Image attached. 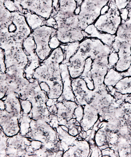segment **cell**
<instances>
[{
    "mask_svg": "<svg viewBox=\"0 0 131 157\" xmlns=\"http://www.w3.org/2000/svg\"><path fill=\"white\" fill-rule=\"evenodd\" d=\"M77 7L76 0H59V7L51 13L57 22V37L62 44L80 42L85 38L76 12Z\"/></svg>",
    "mask_w": 131,
    "mask_h": 157,
    "instance_id": "1",
    "label": "cell"
},
{
    "mask_svg": "<svg viewBox=\"0 0 131 157\" xmlns=\"http://www.w3.org/2000/svg\"><path fill=\"white\" fill-rule=\"evenodd\" d=\"M107 46L95 38H86L80 42L77 52L71 57L67 64L71 79L81 75L86 59L90 57L93 60L97 53Z\"/></svg>",
    "mask_w": 131,
    "mask_h": 157,
    "instance_id": "2",
    "label": "cell"
},
{
    "mask_svg": "<svg viewBox=\"0 0 131 157\" xmlns=\"http://www.w3.org/2000/svg\"><path fill=\"white\" fill-rule=\"evenodd\" d=\"M64 60L63 50L60 47L53 50L35 70L33 78L39 83L45 82L49 87L55 84L62 83L59 66Z\"/></svg>",
    "mask_w": 131,
    "mask_h": 157,
    "instance_id": "3",
    "label": "cell"
},
{
    "mask_svg": "<svg viewBox=\"0 0 131 157\" xmlns=\"http://www.w3.org/2000/svg\"><path fill=\"white\" fill-rule=\"evenodd\" d=\"M94 90L95 94L90 104L97 109L101 122L108 121L114 117L115 109L121 104L117 102L115 97L107 91L105 85Z\"/></svg>",
    "mask_w": 131,
    "mask_h": 157,
    "instance_id": "4",
    "label": "cell"
},
{
    "mask_svg": "<svg viewBox=\"0 0 131 157\" xmlns=\"http://www.w3.org/2000/svg\"><path fill=\"white\" fill-rule=\"evenodd\" d=\"M108 5L107 12L101 14L93 25L100 32L115 35L122 22L120 11L115 4V0H110Z\"/></svg>",
    "mask_w": 131,
    "mask_h": 157,
    "instance_id": "5",
    "label": "cell"
},
{
    "mask_svg": "<svg viewBox=\"0 0 131 157\" xmlns=\"http://www.w3.org/2000/svg\"><path fill=\"white\" fill-rule=\"evenodd\" d=\"M110 0H83L78 14L79 25L83 30L88 25L93 24L100 15L102 10Z\"/></svg>",
    "mask_w": 131,
    "mask_h": 157,
    "instance_id": "6",
    "label": "cell"
},
{
    "mask_svg": "<svg viewBox=\"0 0 131 157\" xmlns=\"http://www.w3.org/2000/svg\"><path fill=\"white\" fill-rule=\"evenodd\" d=\"M112 50L111 46H107L99 52L92 60L90 73L94 85V89H97L104 85V78L110 68L108 65V57Z\"/></svg>",
    "mask_w": 131,
    "mask_h": 157,
    "instance_id": "7",
    "label": "cell"
},
{
    "mask_svg": "<svg viewBox=\"0 0 131 157\" xmlns=\"http://www.w3.org/2000/svg\"><path fill=\"white\" fill-rule=\"evenodd\" d=\"M30 126V131L24 136L29 139L39 141L43 144L58 142L59 141L57 137L58 133L56 130L47 122L32 120Z\"/></svg>",
    "mask_w": 131,
    "mask_h": 157,
    "instance_id": "8",
    "label": "cell"
},
{
    "mask_svg": "<svg viewBox=\"0 0 131 157\" xmlns=\"http://www.w3.org/2000/svg\"><path fill=\"white\" fill-rule=\"evenodd\" d=\"M55 29L45 25L32 31L36 45V52L42 62L47 59L53 51L49 45L50 39Z\"/></svg>",
    "mask_w": 131,
    "mask_h": 157,
    "instance_id": "9",
    "label": "cell"
},
{
    "mask_svg": "<svg viewBox=\"0 0 131 157\" xmlns=\"http://www.w3.org/2000/svg\"><path fill=\"white\" fill-rule=\"evenodd\" d=\"M31 142L30 139L22 136L19 132L8 137L7 157H30L29 148Z\"/></svg>",
    "mask_w": 131,
    "mask_h": 157,
    "instance_id": "10",
    "label": "cell"
},
{
    "mask_svg": "<svg viewBox=\"0 0 131 157\" xmlns=\"http://www.w3.org/2000/svg\"><path fill=\"white\" fill-rule=\"evenodd\" d=\"M23 47L28 62L24 68V76L29 80L33 78V74L35 70L39 66L42 61L36 54L35 43L31 35L24 40Z\"/></svg>",
    "mask_w": 131,
    "mask_h": 157,
    "instance_id": "11",
    "label": "cell"
},
{
    "mask_svg": "<svg viewBox=\"0 0 131 157\" xmlns=\"http://www.w3.org/2000/svg\"><path fill=\"white\" fill-rule=\"evenodd\" d=\"M72 90L77 104L82 106L90 104L95 91L88 87L85 81L80 77L72 79Z\"/></svg>",
    "mask_w": 131,
    "mask_h": 157,
    "instance_id": "12",
    "label": "cell"
},
{
    "mask_svg": "<svg viewBox=\"0 0 131 157\" xmlns=\"http://www.w3.org/2000/svg\"><path fill=\"white\" fill-rule=\"evenodd\" d=\"M19 120L15 115L6 110L4 101L0 99V126L6 135L10 137L19 132Z\"/></svg>",
    "mask_w": 131,
    "mask_h": 157,
    "instance_id": "13",
    "label": "cell"
},
{
    "mask_svg": "<svg viewBox=\"0 0 131 157\" xmlns=\"http://www.w3.org/2000/svg\"><path fill=\"white\" fill-rule=\"evenodd\" d=\"M19 98L30 101L32 104L46 103L48 99L47 92L41 89L38 81L35 78L33 82H30Z\"/></svg>",
    "mask_w": 131,
    "mask_h": 157,
    "instance_id": "14",
    "label": "cell"
},
{
    "mask_svg": "<svg viewBox=\"0 0 131 157\" xmlns=\"http://www.w3.org/2000/svg\"><path fill=\"white\" fill-rule=\"evenodd\" d=\"M76 102L64 100L57 102L56 116L59 126L66 127L68 122L73 118L75 109L78 106Z\"/></svg>",
    "mask_w": 131,
    "mask_h": 157,
    "instance_id": "15",
    "label": "cell"
},
{
    "mask_svg": "<svg viewBox=\"0 0 131 157\" xmlns=\"http://www.w3.org/2000/svg\"><path fill=\"white\" fill-rule=\"evenodd\" d=\"M118 50V60L114 68L120 73L126 72L131 66V43L121 42Z\"/></svg>",
    "mask_w": 131,
    "mask_h": 157,
    "instance_id": "16",
    "label": "cell"
},
{
    "mask_svg": "<svg viewBox=\"0 0 131 157\" xmlns=\"http://www.w3.org/2000/svg\"><path fill=\"white\" fill-rule=\"evenodd\" d=\"M61 78L63 85V92L61 96L58 99L57 102L62 101L64 100L76 102V99L72 90V79H71L68 64L62 63L60 65Z\"/></svg>",
    "mask_w": 131,
    "mask_h": 157,
    "instance_id": "17",
    "label": "cell"
},
{
    "mask_svg": "<svg viewBox=\"0 0 131 157\" xmlns=\"http://www.w3.org/2000/svg\"><path fill=\"white\" fill-rule=\"evenodd\" d=\"M91 152L88 141L77 139L74 142L73 145L64 153L62 157H87L90 156Z\"/></svg>",
    "mask_w": 131,
    "mask_h": 157,
    "instance_id": "18",
    "label": "cell"
},
{
    "mask_svg": "<svg viewBox=\"0 0 131 157\" xmlns=\"http://www.w3.org/2000/svg\"><path fill=\"white\" fill-rule=\"evenodd\" d=\"M83 116L81 121L80 125L84 132L92 128L98 121L99 115L98 111L90 104L83 106Z\"/></svg>",
    "mask_w": 131,
    "mask_h": 157,
    "instance_id": "19",
    "label": "cell"
},
{
    "mask_svg": "<svg viewBox=\"0 0 131 157\" xmlns=\"http://www.w3.org/2000/svg\"><path fill=\"white\" fill-rule=\"evenodd\" d=\"M3 98L5 99L3 101L6 110L8 113L15 115L19 120L23 113L19 95L15 93H10L6 95Z\"/></svg>",
    "mask_w": 131,
    "mask_h": 157,
    "instance_id": "20",
    "label": "cell"
},
{
    "mask_svg": "<svg viewBox=\"0 0 131 157\" xmlns=\"http://www.w3.org/2000/svg\"><path fill=\"white\" fill-rule=\"evenodd\" d=\"M61 148L60 140L58 142L43 144L41 148L33 151L32 156L57 157L58 151L62 150Z\"/></svg>",
    "mask_w": 131,
    "mask_h": 157,
    "instance_id": "21",
    "label": "cell"
},
{
    "mask_svg": "<svg viewBox=\"0 0 131 157\" xmlns=\"http://www.w3.org/2000/svg\"><path fill=\"white\" fill-rule=\"evenodd\" d=\"M88 35V37L99 39L104 44L111 46L115 40V35L103 33L96 29L93 24L88 25L83 30Z\"/></svg>",
    "mask_w": 131,
    "mask_h": 157,
    "instance_id": "22",
    "label": "cell"
},
{
    "mask_svg": "<svg viewBox=\"0 0 131 157\" xmlns=\"http://www.w3.org/2000/svg\"><path fill=\"white\" fill-rule=\"evenodd\" d=\"M31 110L28 114L32 120L44 121L49 123L50 122V113L46 103L42 104H32Z\"/></svg>",
    "mask_w": 131,
    "mask_h": 157,
    "instance_id": "23",
    "label": "cell"
},
{
    "mask_svg": "<svg viewBox=\"0 0 131 157\" xmlns=\"http://www.w3.org/2000/svg\"><path fill=\"white\" fill-rule=\"evenodd\" d=\"M120 43H131V21L128 20L122 21L115 34V39Z\"/></svg>",
    "mask_w": 131,
    "mask_h": 157,
    "instance_id": "24",
    "label": "cell"
},
{
    "mask_svg": "<svg viewBox=\"0 0 131 157\" xmlns=\"http://www.w3.org/2000/svg\"><path fill=\"white\" fill-rule=\"evenodd\" d=\"M55 130L60 141L61 148L65 152L69 147L73 145L74 142L77 139V137L70 135L68 131L62 128V126H58Z\"/></svg>",
    "mask_w": 131,
    "mask_h": 157,
    "instance_id": "25",
    "label": "cell"
},
{
    "mask_svg": "<svg viewBox=\"0 0 131 157\" xmlns=\"http://www.w3.org/2000/svg\"><path fill=\"white\" fill-rule=\"evenodd\" d=\"M26 22L32 31L44 25L46 19L34 12L24 10L23 12Z\"/></svg>",
    "mask_w": 131,
    "mask_h": 157,
    "instance_id": "26",
    "label": "cell"
},
{
    "mask_svg": "<svg viewBox=\"0 0 131 157\" xmlns=\"http://www.w3.org/2000/svg\"><path fill=\"white\" fill-rule=\"evenodd\" d=\"M80 42H74L61 44L60 47L63 50L64 60L62 63L68 64L69 60L76 54L78 49Z\"/></svg>",
    "mask_w": 131,
    "mask_h": 157,
    "instance_id": "27",
    "label": "cell"
},
{
    "mask_svg": "<svg viewBox=\"0 0 131 157\" xmlns=\"http://www.w3.org/2000/svg\"><path fill=\"white\" fill-rule=\"evenodd\" d=\"M122 73L116 71L113 67L108 70L104 78V84L107 86L114 87L121 78H124Z\"/></svg>",
    "mask_w": 131,
    "mask_h": 157,
    "instance_id": "28",
    "label": "cell"
},
{
    "mask_svg": "<svg viewBox=\"0 0 131 157\" xmlns=\"http://www.w3.org/2000/svg\"><path fill=\"white\" fill-rule=\"evenodd\" d=\"M53 11V0H39L37 14L46 19L51 17Z\"/></svg>",
    "mask_w": 131,
    "mask_h": 157,
    "instance_id": "29",
    "label": "cell"
},
{
    "mask_svg": "<svg viewBox=\"0 0 131 157\" xmlns=\"http://www.w3.org/2000/svg\"><path fill=\"white\" fill-rule=\"evenodd\" d=\"M115 91L122 95L131 94V76L124 77L114 87Z\"/></svg>",
    "mask_w": 131,
    "mask_h": 157,
    "instance_id": "30",
    "label": "cell"
},
{
    "mask_svg": "<svg viewBox=\"0 0 131 157\" xmlns=\"http://www.w3.org/2000/svg\"><path fill=\"white\" fill-rule=\"evenodd\" d=\"M108 130L105 126L101 125L97 130L94 137L96 145L99 148L108 145Z\"/></svg>",
    "mask_w": 131,
    "mask_h": 157,
    "instance_id": "31",
    "label": "cell"
},
{
    "mask_svg": "<svg viewBox=\"0 0 131 157\" xmlns=\"http://www.w3.org/2000/svg\"><path fill=\"white\" fill-rule=\"evenodd\" d=\"M103 123L101 125L105 126L108 130L114 132H117L121 126L128 123L124 117L121 118H113L108 121H103Z\"/></svg>",
    "mask_w": 131,
    "mask_h": 157,
    "instance_id": "32",
    "label": "cell"
},
{
    "mask_svg": "<svg viewBox=\"0 0 131 157\" xmlns=\"http://www.w3.org/2000/svg\"><path fill=\"white\" fill-rule=\"evenodd\" d=\"M32 119L28 114L22 113L21 116L19 120L20 132L21 135L25 136L30 130V124Z\"/></svg>",
    "mask_w": 131,
    "mask_h": 157,
    "instance_id": "33",
    "label": "cell"
},
{
    "mask_svg": "<svg viewBox=\"0 0 131 157\" xmlns=\"http://www.w3.org/2000/svg\"><path fill=\"white\" fill-rule=\"evenodd\" d=\"M8 137L3 130L0 131V157H7L6 150Z\"/></svg>",
    "mask_w": 131,
    "mask_h": 157,
    "instance_id": "34",
    "label": "cell"
},
{
    "mask_svg": "<svg viewBox=\"0 0 131 157\" xmlns=\"http://www.w3.org/2000/svg\"><path fill=\"white\" fill-rule=\"evenodd\" d=\"M68 132L70 135L77 137V136L79 135V133L81 132L82 128L80 123L77 121L76 123L70 124L68 127Z\"/></svg>",
    "mask_w": 131,
    "mask_h": 157,
    "instance_id": "35",
    "label": "cell"
},
{
    "mask_svg": "<svg viewBox=\"0 0 131 157\" xmlns=\"http://www.w3.org/2000/svg\"><path fill=\"white\" fill-rule=\"evenodd\" d=\"M56 32L57 29H55L49 43V45L52 50L60 47L62 44L57 37Z\"/></svg>",
    "mask_w": 131,
    "mask_h": 157,
    "instance_id": "36",
    "label": "cell"
},
{
    "mask_svg": "<svg viewBox=\"0 0 131 157\" xmlns=\"http://www.w3.org/2000/svg\"><path fill=\"white\" fill-rule=\"evenodd\" d=\"M118 60V53L113 50L109 55L108 57V65L110 68H113L115 66Z\"/></svg>",
    "mask_w": 131,
    "mask_h": 157,
    "instance_id": "37",
    "label": "cell"
},
{
    "mask_svg": "<svg viewBox=\"0 0 131 157\" xmlns=\"http://www.w3.org/2000/svg\"><path fill=\"white\" fill-rule=\"evenodd\" d=\"M22 113L25 114H29L32 110V104L30 101L23 100L19 98Z\"/></svg>",
    "mask_w": 131,
    "mask_h": 157,
    "instance_id": "38",
    "label": "cell"
},
{
    "mask_svg": "<svg viewBox=\"0 0 131 157\" xmlns=\"http://www.w3.org/2000/svg\"><path fill=\"white\" fill-rule=\"evenodd\" d=\"M92 62L93 60L90 57L86 59L83 73L80 76L81 78H84L88 75H90V71L92 68Z\"/></svg>",
    "mask_w": 131,
    "mask_h": 157,
    "instance_id": "39",
    "label": "cell"
},
{
    "mask_svg": "<svg viewBox=\"0 0 131 157\" xmlns=\"http://www.w3.org/2000/svg\"><path fill=\"white\" fill-rule=\"evenodd\" d=\"M83 106L78 105L74 113L73 118L76 119L77 121L80 123L83 116Z\"/></svg>",
    "mask_w": 131,
    "mask_h": 157,
    "instance_id": "40",
    "label": "cell"
},
{
    "mask_svg": "<svg viewBox=\"0 0 131 157\" xmlns=\"http://www.w3.org/2000/svg\"><path fill=\"white\" fill-rule=\"evenodd\" d=\"M101 155L102 157H119L118 151H115L109 147L102 150Z\"/></svg>",
    "mask_w": 131,
    "mask_h": 157,
    "instance_id": "41",
    "label": "cell"
},
{
    "mask_svg": "<svg viewBox=\"0 0 131 157\" xmlns=\"http://www.w3.org/2000/svg\"><path fill=\"white\" fill-rule=\"evenodd\" d=\"M4 6L11 12H14L18 10L17 7L12 0H5L4 2Z\"/></svg>",
    "mask_w": 131,
    "mask_h": 157,
    "instance_id": "42",
    "label": "cell"
},
{
    "mask_svg": "<svg viewBox=\"0 0 131 157\" xmlns=\"http://www.w3.org/2000/svg\"><path fill=\"white\" fill-rule=\"evenodd\" d=\"M118 152L119 157H131V147L119 148Z\"/></svg>",
    "mask_w": 131,
    "mask_h": 157,
    "instance_id": "43",
    "label": "cell"
},
{
    "mask_svg": "<svg viewBox=\"0 0 131 157\" xmlns=\"http://www.w3.org/2000/svg\"><path fill=\"white\" fill-rule=\"evenodd\" d=\"M131 0H115V4L120 11L126 7Z\"/></svg>",
    "mask_w": 131,
    "mask_h": 157,
    "instance_id": "44",
    "label": "cell"
},
{
    "mask_svg": "<svg viewBox=\"0 0 131 157\" xmlns=\"http://www.w3.org/2000/svg\"><path fill=\"white\" fill-rule=\"evenodd\" d=\"M50 122L49 124L53 128L55 129L59 126L58 124V117L56 114H51L50 113Z\"/></svg>",
    "mask_w": 131,
    "mask_h": 157,
    "instance_id": "45",
    "label": "cell"
},
{
    "mask_svg": "<svg viewBox=\"0 0 131 157\" xmlns=\"http://www.w3.org/2000/svg\"><path fill=\"white\" fill-rule=\"evenodd\" d=\"M44 25L57 29V22L53 17L51 16L48 19H46Z\"/></svg>",
    "mask_w": 131,
    "mask_h": 157,
    "instance_id": "46",
    "label": "cell"
},
{
    "mask_svg": "<svg viewBox=\"0 0 131 157\" xmlns=\"http://www.w3.org/2000/svg\"><path fill=\"white\" fill-rule=\"evenodd\" d=\"M31 148L33 150V151L39 149L43 146V143L40 141L33 140L31 142L30 146Z\"/></svg>",
    "mask_w": 131,
    "mask_h": 157,
    "instance_id": "47",
    "label": "cell"
},
{
    "mask_svg": "<svg viewBox=\"0 0 131 157\" xmlns=\"http://www.w3.org/2000/svg\"><path fill=\"white\" fill-rule=\"evenodd\" d=\"M40 86L42 90L45 91L48 94L50 91L49 86L45 82H41L39 83Z\"/></svg>",
    "mask_w": 131,
    "mask_h": 157,
    "instance_id": "48",
    "label": "cell"
},
{
    "mask_svg": "<svg viewBox=\"0 0 131 157\" xmlns=\"http://www.w3.org/2000/svg\"><path fill=\"white\" fill-rule=\"evenodd\" d=\"M57 102V99H48V101L46 103V105L48 107H51L53 105L56 104Z\"/></svg>",
    "mask_w": 131,
    "mask_h": 157,
    "instance_id": "49",
    "label": "cell"
},
{
    "mask_svg": "<svg viewBox=\"0 0 131 157\" xmlns=\"http://www.w3.org/2000/svg\"><path fill=\"white\" fill-rule=\"evenodd\" d=\"M126 8L128 9V10L127 19V20L131 21V1Z\"/></svg>",
    "mask_w": 131,
    "mask_h": 157,
    "instance_id": "50",
    "label": "cell"
},
{
    "mask_svg": "<svg viewBox=\"0 0 131 157\" xmlns=\"http://www.w3.org/2000/svg\"><path fill=\"white\" fill-rule=\"evenodd\" d=\"M0 128L2 129V127H1V126H0Z\"/></svg>",
    "mask_w": 131,
    "mask_h": 157,
    "instance_id": "51",
    "label": "cell"
},
{
    "mask_svg": "<svg viewBox=\"0 0 131 157\" xmlns=\"http://www.w3.org/2000/svg\"></svg>",
    "mask_w": 131,
    "mask_h": 157,
    "instance_id": "52",
    "label": "cell"
}]
</instances>
